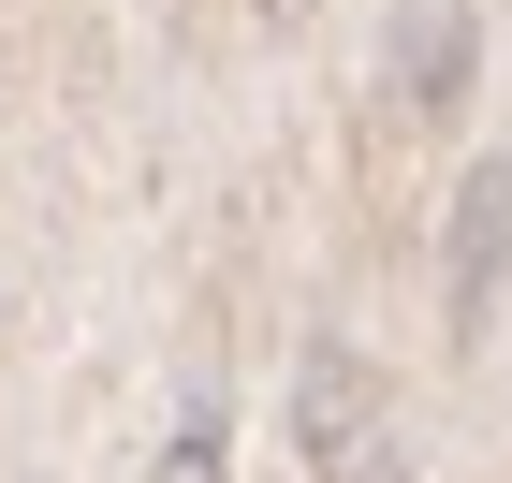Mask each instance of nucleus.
Returning a JSON list of instances; mask_svg holds the SVG:
<instances>
[{
	"label": "nucleus",
	"instance_id": "nucleus-2",
	"mask_svg": "<svg viewBox=\"0 0 512 483\" xmlns=\"http://www.w3.org/2000/svg\"><path fill=\"white\" fill-rule=\"evenodd\" d=\"M454 88H469V15H425V44H410V103H454Z\"/></svg>",
	"mask_w": 512,
	"mask_h": 483
},
{
	"label": "nucleus",
	"instance_id": "nucleus-4",
	"mask_svg": "<svg viewBox=\"0 0 512 483\" xmlns=\"http://www.w3.org/2000/svg\"><path fill=\"white\" fill-rule=\"evenodd\" d=\"M264 15H308V0H264Z\"/></svg>",
	"mask_w": 512,
	"mask_h": 483
},
{
	"label": "nucleus",
	"instance_id": "nucleus-3",
	"mask_svg": "<svg viewBox=\"0 0 512 483\" xmlns=\"http://www.w3.org/2000/svg\"><path fill=\"white\" fill-rule=\"evenodd\" d=\"M220 440H235V410L205 396V410H191V425H176V454H161V483H220Z\"/></svg>",
	"mask_w": 512,
	"mask_h": 483
},
{
	"label": "nucleus",
	"instance_id": "nucleus-1",
	"mask_svg": "<svg viewBox=\"0 0 512 483\" xmlns=\"http://www.w3.org/2000/svg\"><path fill=\"white\" fill-rule=\"evenodd\" d=\"M293 454H308L322 483H410V469L381 454V381H366V352L322 337V352L293 366Z\"/></svg>",
	"mask_w": 512,
	"mask_h": 483
}]
</instances>
